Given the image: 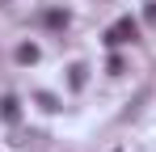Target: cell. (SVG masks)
Wrapping results in <instances>:
<instances>
[{
	"label": "cell",
	"instance_id": "7a4b0ae2",
	"mask_svg": "<svg viewBox=\"0 0 156 152\" xmlns=\"http://www.w3.org/2000/svg\"><path fill=\"white\" fill-rule=\"evenodd\" d=\"M42 21L51 25V30H63V25H68V13H63V9H47V13H42Z\"/></svg>",
	"mask_w": 156,
	"mask_h": 152
},
{
	"label": "cell",
	"instance_id": "277c9868",
	"mask_svg": "<svg viewBox=\"0 0 156 152\" xmlns=\"http://www.w3.org/2000/svg\"><path fill=\"white\" fill-rule=\"evenodd\" d=\"M0 114L4 118H17V97H0Z\"/></svg>",
	"mask_w": 156,
	"mask_h": 152
},
{
	"label": "cell",
	"instance_id": "6da1fadb",
	"mask_svg": "<svg viewBox=\"0 0 156 152\" xmlns=\"http://www.w3.org/2000/svg\"><path fill=\"white\" fill-rule=\"evenodd\" d=\"M135 34H139V25L131 21V17H118V21L105 30V42L110 47H122V42H135Z\"/></svg>",
	"mask_w": 156,
	"mask_h": 152
},
{
	"label": "cell",
	"instance_id": "5b68a950",
	"mask_svg": "<svg viewBox=\"0 0 156 152\" xmlns=\"http://www.w3.org/2000/svg\"><path fill=\"white\" fill-rule=\"evenodd\" d=\"M38 101H42V110H59V101H55L51 93H38Z\"/></svg>",
	"mask_w": 156,
	"mask_h": 152
},
{
	"label": "cell",
	"instance_id": "8992f818",
	"mask_svg": "<svg viewBox=\"0 0 156 152\" xmlns=\"http://www.w3.org/2000/svg\"><path fill=\"white\" fill-rule=\"evenodd\" d=\"M80 85H84V68L76 63V68H72V89H80Z\"/></svg>",
	"mask_w": 156,
	"mask_h": 152
},
{
	"label": "cell",
	"instance_id": "3957f363",
	"mask_svg": "<svg viewBox=\"0 0 156 152\" xmlns=\"http://www.w3.org/2000/svg\"><path fill=\"white\" fill-rule=\"evenodd\" d=\"M17 59H21V63H34V59H38V47H34V42H21V47H17Z\"/></svg>",
	"mask_w": 156,
	"mask_h": 152
}]
</instances>
